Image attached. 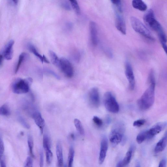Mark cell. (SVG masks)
I'll use <instances>...</instances> for the list:
<instances>
[{"label":"cell","mask_w":167,"mask_h":167,"mask_svg":"<svg viewBox=\"0 0 167 167\" xmlns=\"http://www.w3.org/2000/svg\"><path fill=\"white\" fill-rule=\"evenodd\" d=\"M75 155V151L73 147H71L69 150L68 157V167H72Z\"/></svg>","instance_id":"obj_22"},{"label":"cell","mask_w":167,"mask_h":167,"mask_svg":"<svg viewBox=\"0 0 167 167\" xmlns=\"http://www.w3.org/2000/svg\"><path fill=\"white\" fill-rule=\"evenodd\" d=\"M89 96V102L92 106L94 107H98L100 104V98L98 89L96 88H93L91 89Z\"/></svg>","instance_id":"obj_11"},{"label":"cell","mask_w":167,"mask_h":167,"mask_svg":"<svg viewBox=\"0 0 167 167\" xmlns=\"http://www.w3.org/2000/svg\"><path fill=\"white\" fill-rule=\"evenodd\" d=\"M49 53L52 63L53 64L58 67L60 61L59 58H58L56 54L52 51H50Z\"/></svg>","instance_id":"obj_25"},{"label":"cell","mask_w":167,"mask_h":167,"mask_svg":"<svg viewBox=\"0 0 167 167\" xmlns=\"http://www.w3.org/2000/svg\"><path fill=\"white\" fill-rule=\"evenodd\" d=\"M61 5L63 8L66 10H71V7L69 3L67 1H63L61 3Z\"/></svg>","instance_id":"obj_38"},{"label":"cell","mask_w":167,"mask_h":167,"mask_svg":"<svg viewBox=\"0 0 167 167\" xmlns=\"http://www.w3.org/2000/svg\"><path fill=\"white\" fill-rule=\"evenodd\" d=\"M143 20L145 23L152 30L158 33L163 30L160 24L156 19L154 10L152 9L148 10L144 14Z\"/></svg>","instance_id":"obj_5"},{"label":"cell","mask_w":167,"mask_h":167,"mask_svg":"<svg viewBox=\"0 0 167 167\" xmlns=\"http://www.w3.org/2000/svg\"><path fill=\"white\" fill-rule=\"evenodd\" d=\"M147 139L146 130L140 133L137 135L136 140L138 143L139 144L142 143L143 142Z\"/></svg>","instance_id":"obj_29"},{"label":"cell","mask_w":167,"mask_h":167,"mask_svg":"<svg viewBox=\"0 0 167 167\" xmlns=\"http://www.w3.org/2000/svg\"><path fill=\"white\" fill-rule=\"evenodd\" d=\"M167 125L166 122L157 123L148 130H146L147 139L153 138L164 130Z\"/></svg>","instance_id":"obj_8"},{"label":"cell","mask_w":167,"mask_h":167,"mask_svg":"<svg viewBox=\"0 0 167 167\" xmlns=\"http://www.w3.org/2000/svg\"><path fill=\"white\" fill-rule=\"evenodd\" d=\"M89 30L92 44L96 46L98 43V32L96 24L94 22H91L90 23Z\"/></svg>","instance_id":"obj_14"},{"label":"cell","mask_w":167,"mask_h":167,"mask_svg":"<svg viewBox=\"0 0 167 167\" xmlns=\"http://www.w3.org/2000/svg\"><path fill=\"white\" fill-rule=\"evenodd\" d=\"M160 40L163 49L166 53H167V39L166 36L163 30L158 33Z\"/></svg>","instance_id":"obj_20"},{"label":"cell","mask_w":167,"mask_h":167,"mask_svg":"<svg viewBox=\"0 0 167 167\" xmlns=\"http://www.w3.org/2000/svg\"><path fill=\"white\" fill-rule=\"evenodd\" d=\"M167 143V133L156 145L154 151L156 153H158L164 151L166 147Z\"/></svg>","instance_id":"obj_17"},{"label":"cell","mask_w":167,"mask_h":167,"mask_svg":"<svg viewBox=\"0 0 167 167\" xmlns=\"http://www.w3.org/2000/svg\"><path fill=\"white\" fill-rule=\"evenodd\" d=\"M46 72L48 74H49L51 75H52L53 76H54V77L56 78L57 79H60V77H59V76L57 75L55 73V72H54L48 69L46 70Z\"/></svg>","instance_id":"obj_40"},{"label":"cell","mask_w":167,"mask_h":167,"mask_svg":"<svg viewBox=\"0 0 167 167\" xmlns=\"http://www.w3.org/2000/svg\"><path fill=\"white\" fill-rule=\"evenodd\" d=\"M28 144L30 153L32 157L34 158L35 156L33 151L34 147V140L32 136L30 135H29L28 136Z\"/></svg>","instance_id":"obj_23"},{"label":"cell","mask_w":167,"mask_h":167,"mask_svg":"<svg viewBox=\"0 0 167 167\" xmlns=\"http://www.w3.org/2000/svg\"><path fill=\"white\" fill-rule=\"evenodd\" d=\"M0 164H1V167H6L5 163L3 161H1V162H0Z\"/></svg>","instance_id":"obj_44"},{"label":"cell","mask_w":167,"mask_h":167,"mask_svg":"<svg viewBox=\"0 0 167 167\" xmlns=\"http://www.w3.org/2000/svg\"><path fill=\"white\" fill-rule=\"evenodd\" d=\"M155 85L156 83L150 84L149 86L138 100L137 105L141 110H148L153 105L155 100Z\"/></svg>","instance_id":"obj_1"},{"label":"cell","mask_w":167,"mask_h":167,"mask_svg":"<svg viewBox=\"0 0 167 167\" xmlns=\"http://www.w3.org/2000/svg\"><path fill=\"white\" fill-rule=\"evenodd\" d=\"M93 121L95 125L99 127L102 126L103 123L102 120L97 116H94L93 118Z\"/></svg>","instance_id":"obj_33"},{"label":"cell","mask_w":167,"mask_h":167,"mask_svg":"<svg viewBox=\"0 0 167 167\" xmlns=\"http://www.w3.org/2000/svg\"><path fill=\"white\" fill-rule=\"evenodd\" d=\"M64 167H67V166H66V165L65 164L64 166Z\"/></svg>","instance_id":"obj_46"},{"label":"cell","mask_w":167,"mask_h":167,"mask_svg":"<svg viewBox=\"0 0 167 167\" xmlns=\"http://www.w3.org/2000/svg\"><path fill=\"white\" fill-rule=\"evenodd\" d=\"M124 126L122 123L116 125L110 134V140L113 146H117L122 141Z\"/></svg>","instance_id":"obj_4"},{"label":"cell","mask_w":167,"mask_h":167,"mask_svg":"<svg viewBox=\"0 0 167 167\" xmlns=\"http://www.w3.org/2000/svg\"><path fill=\"white\" fill-rule=\"evenodd\" d=\"M74 122L75 128L79 133L82 135H84V129L80 121L78 119H75Z\"/></svg>","instance_id":"obj_24"},{"label":"cell","mask_w":167,"mask_h":167,"mask_svg":"<svg viewBox=\"0 0 167 167\" xmlns=\"http://www.w3.org/2000/svg\"><path fill=\"white\" fill-rule=\"evenodd\" d=\"M19 120L21 124L25 128L27 129H30V126L28 124V122L22 117L21 116H19Z\"/></svg>","instance_id":"obj_34"},{"label":"cell","mask_w":167,"mask_h":167,"mask_svg":"<svg viewBox=\"0 0 167 167\" xmlns=\"http://www.w3.org/2000/svg\"><path fill=\"white\" fill-rule=\"evenodd\" d=\"M45 152L46 162L47 164L49 165L51 163L52 161L53 157L52 152L50 148L45 149Z\"/></svg>","instance_id":"obj_28"},{"label":"cell","mask_w":167,"mask_h":167,"mask_svg":"<svg viewBox=\"0 0 167 167\" xmlns=\"http://www.w3.org/2000/svg\"><path fill=\"white\" fill-rule=\"evenodd\" d=\"M116 167H125V166L123 165L122 161H121L118 162Z\"/></svg>","instance_id":"obj_43"},{"label":"cell","mask_w":167,"mask_h":167,"mask_svg":"<svg viewBox=\"0 0 167 167\" xmlns=\"http://www.w3.org/2000/svg\"><path fill=\"white\" fill-rule=\"evenodd\" d=\"M5 150L4 145L2 139V137L0 135V155H3L4 153Z\"/></svg>","instance_id":"obj_37"},{"label":"cell","mask_w":167,"mask_h":167,"mask_svg":"<svg viewBox=\"0 0 167 167\" xmlns=\"http://www.w3.org/2000/svg\"><path fill=\"white\" fill-rule=\"evenodd\" d=\"M132 5L134 8L141 11H145L147 9L146 4L141 0H134L132 1Z\"/></svg>","instance_id":"obj_18"},{"label":"cell","mask_w":167,"mask_h":167,"mask_svg":"<svg viewBox=\"0 0 167 167\" xmlns=\"http://www.w3.org/2000/svg\"><path fill=\"white\" fill-rule=\"evenodd\" d=\"M115 26L116 28L122 34L125 35L126 33V28L124 18L122 15V13L115 9Z\"/></svg>","instance_id":"obj_9"},{"label":"cell","mask_w":167,"mask_h":167,"mask_svg":"<svg viewBox=\"0 0 167 167\" xmlns=\"http://www.w3.org/2000/svg\"><path fill=\"white\" fill-rule=\"evenodd\" d=\"M65 76L68 78H71L74 75L73 67L70 62L66 58L63 57L60 59L58 66Z\"/></svg>","instance_id":"obj_7"},{"label":"cell","mask_w":167,"mask_h":167,"mask_svg":"<svg viewBox=\"0 0 167 167\" xmlns=\"http://www.w3.org/2000/svg\"><path fill=\"white\" fill-rule=\"evenodd\" d=\"M32 82V79L31 78L17 80L12 85L13 91L17 94L26 93L30 90V86Z\"/></svg>","instance_id":"obj_3"},{"label":"cell","mask_w":167,"mask_h":167,"mask_svg":"<svg viewBox=\"0 0 167 167\" xmlns=\"http://www.w3.org/2000/svg\"><path fill=\"white\" fill-rule=\"evenodd\" d=\"M71 5L76 13L79 14L81 13V10L77 1H70Z\"/></svg>","instance_id":"obj_30"},{"label":"cell","mask_w":167,"mask_h":167,"mask_svg":"<svg viewBox=\"0 0 167 167\" xmlns=\"http://www.w3.org/2000/svg\"><path fill=\"white\" fill-rule=\"evenodd\" d=\"M125 74L129 82L130 89L133 90L135 88V80L133 68L129 62L127 61L125 64Z\"/></svg>","instance_id":"obj_10"},{"label":"cell","mask_w":167,"mask_h":167,"mask_svg":"<svg viewBox=\"0 0 167 167\" xmlns=\"http://www.w3.org/2000/svg\"><path fill=\"white\" fill-rule=\"evenodd\" d=\"M10 113V110L8 105L5 104L0 107V115L8 116Z\"/></svg>","instance_id":"obj_27"},{"label":"cell","mask_w":167,"mask_h":167,"mask_svg":"<svg viewBox=\"0 0 167 167\" xmlns=\"http://www.w3.org/2000/svg\"><path fill=\"white\" fill-rule=\"evenodd\" d=\"M14 41L13 40L10 41L5 47L3 52L4 56L7 60H11L13 57V46Z\"/></svg>","instance_id":"obj_16"},{"label":"cell","mask_w":167,"mask_h":167,"mask_svg":"<svg viewBox=\"0 0 167 167\" xmlns=\"http://www.w3.org/2000/svg\"><path fill=\"white\" fill-rule=\"evenodd\" d=\"M3 54H0V66H1L2 64V62L3 59Z\"/></svg>","instance_id":"obj_42"},{"label":"cell","mask_w":167,"mask_h":167,"mask_svg":"<svg viewBox=\"0 0 167 167\" xmlns=\"http://www.w3.org/2000/svg\"><path fill=\"white\" fill-rule=\"evenodd\" d=\"M26 55V54L25 53H22L20 55L19 61H18L17 66L15 69L16 73L18 71H19L22 63L23 60L25 59Z\"/></svg>","instance_id":"obj_31"},{"label":"cell","mask_w":167,"mask_h":167,"mask_svg":"<svg viewBox=\"0 0 167 167\" xmlns=\"http://www.w3.org/2000/svg\"><path fill=\"white\" fill-rule=\"evenodd\" d=\"M33 162L32 158L31 157H28L25 161L24 167H33Z\"/></svg>","instance_id":"obj_36"},{"label":"cell","mask_w":167,"mask_h":167,"mask_svg":"<svg viewBox=\"0 0 167 167\" xmlns=\"http://www.w3.org/2000/svg\"><path fill=\"white\" fill-rule=\"evenodd\" d=\"M44 164V159H43V151L41 150L40 152V166L43 167Z\"/></svg>","instance_id":"obj_39"},{"label":"cell","mask_w":167,"mask_h":167,"mask_svg":"<svg viewBox=\"0 0 167 167\" xmlns=\"http://www.w3.org/2000/svg\"><path fill=\"white\" fill-rule=\"evenodd\" d=\"M108 148L107 140L106 137H104L101 143L100 150L99 159V164H102L106 158Z\"/></svg>","instance_id":"obj_12"},{"label":"cell","mask_w":167,"mask_h":167,"mask_svg":"<svg viewBox=\"0 0 167 167\" xmlns=\"http://www.w3.org/2000/svg\"><path fill=\"white\" fill-rule=\"evenodd\" d=\"M56 153L58 167H63V157L62 146L60 141L57 143Z\"/></svg>","instance_id":"obj_15"},{"label":"cell","mask_w":167,"mask_h":167,"mask_svg":"<svg viewBox=\"0 0 167 167\" xmlns=\"http://www.w3.org/2000/svg\"><path fill=\"white\" fill-rule=\"evenodd\" d=\"M29 49L33 53L34 55L37 57L39 59L41 60L42 63L45 62L46 63H49L48 60L46 59V57L44 56H42L36 50L35 47L32 45H30L28 46Z\"/></svg>","instance_id":"obj_19"},{"label":"cell","mask_w":167,"mask_h":167,"mask_svg":"<svg viewBox=\"0 0 167 167\" xmlns=\"http://www.w3.org/2000/svg\"><path fill=\"white\" fill-rule=\"evenodd\" d=\"M148 81L149 84L156 83L155 79L154 71L151 70L149 74Z\"/></svg>","instance_id":"obj_32"},{"label":"cell","mask_w":167,"mask_h":167,"mask_svg":"<svg viewBox=\"0 0 167 167\" xmlns=\"http://www.w3.org/2000/svg\"><path fill=\"white\" fill-rule=\"evenodd\" d=\"M1 155H0V160H1Z\"/></svg>","instance_id":"obj_47"},{"label":"cell","mask_w":167,"mask_h":167,"mask_svg":"<svg viewBox=\"0 0 167 167\" xmlns=\"http://www.w3.org/2000/svg\"><path fill=\"white\" fill-rule=\"evenodd\" d=\"M136 167H141L140 164L139 162H138L137 163Z\"/></svg>","instance_id":"obj_45"},{"label":"cell","mask_w":167,"mask_h":167,"mask_svg":"<svg viewBox=\"0 0 167 167\" xmlns=\"http://www.w3.org/2000/svg\"><path fill=\"white\" fill-rule=\"evenodd\" d=\"M133 148L132 147L130 148L128 151L127 152L125 158L122 161L123 165L125 167L129 164L130 160H131Z\"/></svg>","instance_id":"obj_21"},{"label":"cell","mask_w":167,"mask_h":167,"mask_svg":"<svg viewBox=\"0 0 167 167\" xmlns=\"http://www.w3.org/2000/svg\"><path fill=\"white\" fill-rule=\"evenodd\" d=\"M103 102L105 108L112 113H117L119 111V105L115 97L110 92L105 93L103 98Z\"/></svg>","instance_id":"obj_6"},{"label":"cell","mask_w":167,"mask_h":167,"mask_svg":"<svg viewBox=\"0 0 167 167\" xmlns=\"http://www.w3.org/2000/svg\"><path fill=\"white\" fill-rule=\"evenodd\" d=\"M33 119L34 122L39 128L41 133H43V130L45 126V121L43 118L40 113L39 112L36 111L33 113L32 115Z\"/></svg>","instance_id":"obj_13"},{"label":"cell","mask_w":167,"mask_h":167,"mask_svg":"<svg viewBox=\"0 0 167 167\" xmlns=\"http://www.w3.org/2000/svg\"><path fill=\"white\" fill-rule=\"evenodd\" d=\"M146 122V120L144 119L137 120L134 122L133 126L137 127H140L144 125Z\"/></svg>","instance_id":"obj_35"},{"label":"cell","mask_w":167,"mask_h":167,"mask_svg":"<svg viewBox=\"0 0 167 167\" xmlns=\"http://www.w3.org/2000/svg\"><path fill=\"white\" fill-rule=\"evenodd\" d=\"M51 142L49 136L46 134L43 135V146L44 149L47 148H51Z\"/></svg>","instance_id":"obj_26"},{"label":"cell","mask_w":167,"mask_h":167,"mask_svg":"<svg viewBox=\"0 0 167 167\" xmlns=\"http://www.w3.org/2000/svg\"><path fill=\"white\" fill-rule=\"evenodd\" d=\"M130 20L131 26L134 31L148 40L154 41L155 39L150 31L139 19L135 17L132 16L130 18Z\"/></svg>","instance_id":"obj_2"},{"label":"cell","mask_w":167,"mask_h":167,"mask_svg":"<svg viewBox=\"0 0 167 167\" xmlns=\"http://www.w3.org/2000/svg\"><path fill=\"white\" fill-rule=\"evenodd\" d=\"M166 159H164L162 160L160 162L158 167H166Z\"/></svg>","instance_id":"obj_41"}]
</instances>
